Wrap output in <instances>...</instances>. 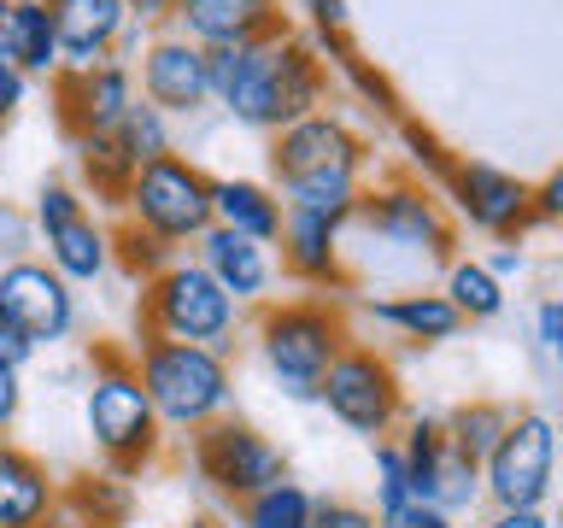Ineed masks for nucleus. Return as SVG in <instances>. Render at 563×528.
Instances as JSON below:
<instances>
[{"mask_svg":"<svg viewBox=\"0 0 563 528\" xmlns=\"http://www.w3.org/2000/svg\"><path fill=\"white\" fill-rule=\"evenodd\" d=\"M18 411H24V370L0 364V440H7V429L18 422Z\"/></svg>","mask_w":563,"mask_h":528,"instance_id":"nucleus-42","label":"nucleus"},{"mask_svg":"<svg viewBox=\"0 0 563 528\" xmlns=\"http://www.w3.org/2000/svg\"><path fill=\"white\" fill-rule=\"evenodd\" d=\"M558 482V422L522 405L510 411V429L499 435V447L482 464V487L493 510H540L552 499Z\"/></svg>","mask_w":563,"mask_h":528,"instance_id":"nucleus-8","label":"nucleus"},{"mask_svg":"<svg viewBox=\"0 0 563 528\" xmlns=\"http://www.w3.org/2000/svg\"><path fill=\"white\" fill-rule=\"evenodd\" d=\"M194 258L206 264L211 276L223 282V294L235 299V306H264V294L276 288V258H271V246H258V241H246L235 235V229H218L211 223L200 241H194Z\"/></svg>","mask_w":563,"mask_h":528,"instance_id":"nucleus-20","label":"nucleus"},{"mask_svg":"<svg viewBox=\"0 0 563 528\" xmlns=\"http://www.w3.org/2000/svg\"><path fill=\"white\" fill-rule=\"evenodd\" d=\"M211 70V106H223L246 130H288V123L323 112L329 100V59L306 35L282 30L271 42L246 47H206Z\"/></svg>","mask_w":563,"mask_h":528,"instance_id":"nucleus-1","label":"nucleus"},{"mask_svg":"<svg viewBox=\"0 0 563 528\" xmlns=\"http://www.w3.org/2000/svg\"><path fill=\"white\" fill-rule=\"evenodd\" d=\"M194 452V470H200V482L218 493V499L241 505L253 499V493L288 482V458H282V447L271 435H258L253 422L241 417H218L211 429H200L188 440Z\"/></svg>","mask_w":563,"mask_h":528,"instance_id":"nucleus-10","label":"nucleus"},{"mask_svg":"<svg viewBox=\"0 0 563 528\" xmlns=\"http://www.w3.org/2000/svg\"><path fill=\"white\" fill-rule=\"evenodd\" d=\"M311 528H382L376 510L358 499H317V522Z\"/></svg>","mask_w":563,"mask_h":528,"instance_id":"nucleus-37","label":"nucleus"},{"mask_svg":"<svg viewBox=\"0 0 563 528\" xmlns=\"http://www.w3.org/2000/svg\"><path fill=\"white\" fill-rule=\"evenodd\" d=\"M95 376H88V399H82V422H88V440H95L100 464L135 482L141 470L158 464L165 452V422H158L147 387H141V370H135V352H123L112 341L95 346Z\"/></svg>","mask_w":563,"mask_h":528,"instance_id":"nucleus-2","label":"nucleus"},{"mask_svg":"<svg viewBox=\"0 0 563 528\" xmlns=\"http://www.w3.org/2000/svg\"><path fill=\"white\" fill-rule=\"evenodd\" d=\"M170 30L188 35L194 47H246L282 35L288 18H282V0H183Z\"/></svg>","mask_w":563,"mask_h":528,"instance_id":"nucleus-16","label":"nucleus"},{"mask_svg":"<svg viewBox=\"0 0 563 528\" xmlns=\"http://www.w3.org/2000/svg\"><path fill=\"white\" fill-rule=\"evenodd\" d=\"M30 241H35L30 211H7V206H0V253H7V264L30 258Z\"/></svg>","mask_w":563,"mask_h":528,"instance_id":"nucleus-38","label":"nucleus"},{"mask_svg":"<svg viewBox=\"0 0 563 528\" xmlns=\"http://www.w3.org/2000/svg\"><path fill=\"white\" fill-rule=\"evenodd\" d=\"M135 323H141V341H194V346L229 352L235 346L241 306L223 294V282L188 253V258L165 264L153 282H141Z\"/></svg>","mask_w":563,"mask_h":528,"instance_id":"nucleus-5","label":"nucleus"},{"mask_svg":"<svg viewBox=\"0 0 563 528\" xmlns=\"http://www.w3.org/2000/svg\"><path fill=\"white\" fill-rule=\"evenodd\" d=\"M352 223H364L369 235H376L382 246H394V253H417V258H457V223L446 200L417 183V176H394V183L382 188H364L358 211H352Z\"/></svg>","mask_w":563,"mask_h":528,"instance_id":"nucleus-9","label":"nucleus"},{"mask_svg":"<svg viewBox=\"0 0 563 528\" xmlns=\"http://www.w3.org/2000/svg\"><path fill=\"white\" fill-rule=\"evenodd\" d=\"M135 370H141V387H147L158 422H165V435L194 440L218 417H229V405H235L229 352H211L194 341H141Z\"/></svg>","mask_w":563,"mask_h":528,"instance_id":"nucleus-3","label":"nucleus"},{"mask_svg":"<svg viewBox=\"0 0 563 528\" xmlns=\"http://www.w3.org/2000/svg\"><path fill=\"white\" fill-rule=\"evenodd\" d=\"M0 306L18 317V329H24L35 346L70 341V329H77V288H70L47 258L0 264Z\"/></svg>","mask_w":563,"mask_h":528,"instance_id":"nucleus-14","label":"nucleus"},{"mask_svg":"<svg viewBox=\"0 0 563 528\" xmlns=\"http://www.w3.org/2000/svg\"><path fill=\"white\" fill-rule=\"evenodd\" d=\"M7 12H12V0H0V30H7Z\"/></svg>","mask_w":563,"mask_h":528,"instance_id":"nucleus-49","label":"nucleus"},{"mask_svg":"<svg viewBox=\"0 0 563 528\" xmlns=\"http://www.w3.org/2000/svg\"><path fill=\"white\" fill-rule=\"evenodd\" d=\"M135 510V493L123 475L100 470V475H77L59 487V517L53 528H123Z\"/></svg>","mask_w":563,"mask_h":528,"instance_id":"nucleus-23","label":"nucleus"},{"mask_svg":"<svg viewBox=\"0 0 563 528\" xmlns=\"http://www.w3.org/2000/svg\"><path fill=\"white\" fill-rule=\"evenodd\" d=\"M42 246H47V264L70 282V288L100 282L106 271H112V223H106L95 206H88L82 218L59 223L53 235H42Z\"/></svg>","mask_w":563,"mask_h":528,"instance_id":"nucleus-22","label":"nucleus"},{"mask_svg":"<svg viewBox=\"0 0 563 528\" xmlns=\"http://www.w3.org/2000/svg\"><path fill=\"white\" fill-rule=\"evenodd\" d=\"M346 341H352V329H346L341 299L299 294V299H282V306L258 311V359L288 399L323 394V376L346 352Z\"/></svg>","mask_w":563,"mask_h":528,"instance_id":"nucleus-4","label":"nucleus"},{"mask_svg":"<svg viewBox=\"0 0 563 528\" xmlns=\"http://www.w3.org/2000/svg\"><path fill=\"white\" fill-rule=\"evenodd\" d=\"M341 235H346L341 218L288 206V218H282V241H276L282 246V271H288L294 282H306V288H352L346 258H341Z\"/></svg>","mask_w":563,"mask_h":528,"instance_id":"nucleus-17","label":"nucleus"},{"mask_svg":"<svg viewBox=\"0 0 563 528\" xmlns=\"http://www.w3.org/2000/svg\"><path fill=\"white\" fill-rule=\"evenodd\" d=\"M135 88L141 100H153L158 112L188 118L211 106V70H206V47H194L176 30H153L147 47L135 59Z\"/></svg>","mask_w":563,"mask_h":528,"instance_id":"nucleus-13","label":"nucleus"},{"mask_svg":"<svg viewBox=\"0 0 563 528\" xmlns=\"http://www.w3.org/2000/svg\"><path fill=\"white\" fill-rule=\"evenodd\" d=\"M534 341L545 352H563V299H540L534 306Z\"/></svg>","mask_w":563,"mask_h":528,"instance_id":"nucleus-43","label":"nucleus"},{"mask_svg":"<svg viewBox=\"0 0 563 528\" xmlns=\"http://www.w3.org/2000/svg\"><path fill=\"white\" fill-rule=\"evenodd\" d=\"M176 258H183V253H176L170 241L147 235L141 223H130V218H118V223H112V264L135 282V288H141V282H153V276L165 271V264H176Z\"/></svg>","mask_w":563,"mask_h":528,"instance_id":"nucleus-30","label":"nucleus"},{"mask_svg":"<svg viewBox=\"0 0 563 528\" xmlns=\"http://www.w3.org/2000/svg\"><path fill=\"white\" fill-rule=\"evenodd\" d=\"M183 528H218V522H211V517H188Z\"/></svg>","mask_w":563,"mask_h":528,"instance_id":"nucleus-48","label":"nucleus"},{"mask_svg":"<svg viewBox=\"0 0 563 528\" xmlns=\"http://www.w3.org/2000/svg\"><path fill=\"white\" fill-rule=\"evenodd\" d=\"M417 505L411 499V475H405V452L399 440H376V517H394V510Z\"/></svg>","mask_w":563,"mask_h":528,"instance_id":"nucleus-33","label":"nucleus"},{"mask_svg":"<svg viewBox=\"0 0 563 528\" xmlns=\"http://www.w3.org/2000/svg\"><path fill=\"white\" fill-rule=\"evenodd\" d=\"M534 218L540 223H563V158L534 183Z\"/></svg>","mask_w":563,"mask_h":528,"instance_id":"nucleus-40","label":"nucleus"},{"mask_svg":"<svg viewBox=\"0 0 563 528\" xmlns=\"http://www.w3.org/2000/svg\"><path fill=\"white\" fill-rule=\"evenodd\" d=\"M552 364H558V382H563V352H552Z\"/></svg>","mask_w":563,"mask_h":528,"instance_id":"nucleus-50","label":"nucleus"},{"mask_svg":"<svg viewBox=\"0 0 563 528\" xmlns=\"http://www.w3.org/2000/svg\"><path fill=\"white\" fill-rule=\"evenodd\" d=\"M446 422V440L464 458H475V464H487V452L499 447V435L510 429V405H499V399H464L452 417H440Z\"/></svg>","mask_w":563,"mask_h":528,"instance_id":"nucleus-29","label":"nucleus"},{"mask_svg":"<svg viewBox=\"0 0 563 528\" xmlns=\"http://www.w3.org/2000/svg\"><path fill=\"white\" fill-rule=\"evenodd\" d=\"M369 317L387 329H399L405 341L417 346H440L452 341L457 329H464V317H457V306L446 294H394V299H369Z\"/></svg>","mask_w":563,"mask_h":528,"instance_id":"nucleus-25","label":"nucleus"},{"mask_svg":"<svg viewBox=\"0 0 563 528\" xmlns=\"http://www.w3.org/2000/svg\"><path fill=\"white\" fill-rule=\"evenodd\" d=\"M211 218L218 229H235V235L258 241V246H276L282 241V194L271 183H253V176H211Z\"/></svg>","mask_w":563,"mask_h":528,"instance_id":"nucleus-21","label":"nucleus"},{"mask_svg":"<svg viewBox=\"0 0 563 528\" xmlns=\"http://www.w3.org/2000/svg\"><path fill=\"white\" fill-rule=\"evenodd\" d=\"M118 147L135 158V170L141 165H153V158H165V153H176V135H170V112H158L153 100H135L130 112H123V123H118Z\"/></svg>","mask_w":563,"mask_h":528,"instance_id":"nucleus-31","label":"nucleus"},{"mask_svg":"<svg viewBox=\"0 0 563 528\" xmlns=\"http://www.w3.org/2000/svg\"><path fill=\"white\" fill-rule=\"evenodd\" d=\"M123 218L141 223L147 235L170 241L176 253H183V246H194L211 223H218V218H211V176L194 165L188 153L153 158V165L135 170L130 200H123Z\"/></svg>","mask_w":563,"mask_h":528,"instance_id":"nucleus-6","label":"nucleus"},{"mask_svg":"<svg viewBox=\"0 0 563 528\" xmlns=\"http://www.w3.org/2000/svg\"><path fill=\"white\" fill-rule=\"evenodd\" d=\"M24 100H30V77L7 59V53H0V123L18 118V106H24Z\"/></svg>","mask_w":563,"mask_h":528,"instance_id":"nucleus-41","label":"nucleus"},{"mask_svg":"<svg viewBox=\"0 0 563 528\" xmlns=\"http://www.w3.org/2000/svg\"><path fill=\"white\" fill-rule=\"evenodd\" d=\"M47 18L59 35V70H88L118 53L130 7L123 0H47Z\"/></svg>","mask_w":563,"mask_h":528,"instance_id":"nucleus-18","label":"nucleus"},{"mask_svg":"<svg viewBox=\"0 0 563 528\" xmlns=\"http://www.w3.org/2000/svg\"><path fill=\"white\" fill-rule=\"evenodd\" d=\"M334 65H341L346 77L358 82V95H364V100H376L382 112H394V118H399V95H394V88H387V77H382V70H369V65H364V59H358V53H352V47H346V53H334Z\"/></svg>","mask_w":563,"mask_h":528,"instance_id":"nucleus-35","label":"nucleus"},{"mask_svg":"<svg viewBox=\"0 0 563 528\" xmlns=\"http://www.w3.org/2000/svg\"><path fill=\"white\" fill-rule=\"evenodd\" d=\"M329 165H369V141L341 112H329V106L271 135V188L294 183V176H311V170H329Z\"/></svg>","mask_w":563,"mask_h":528,"instance_id":"nucleus-15","label":"nucleus"},{"mask_svg":"<svg viewBox=\"0 0 563 528\" xmlns=\"http://www.w3.org/2000/svg\"><path fill=\"white\" fill-rule=\"evenodd\" d=\"M123 7H130V18H141L147 30H170V18L183 0H123Z\"/></svg>","mask_w":563,"mask_h":528,"instance_id":"nucleus-46","label":"nucleus"},{"mask_svg":"<svg viewBox=\"0 0 563 528\" xmlns=\"http://www.w3.org/2000/svg\"><path fill=\"white\" fill-rule=\"evenodd\" d=\"M294 7L306 12V24L317 30V47H323V53H346V24H352L346 0H294Z\"/></svg>","mask_w":563,"mask_h":528,"instance_id":"nucleus-34","label":"nucleus"},{"mask_svg":"<svg viewBox=\"0 0 563 528\" xmlns=\"http://www.w3.org/2000/svg\"><path fill=\"white\" fill-rule=\"evenodd\" d=\"M457 306L464 323H493V317L505 311V282L487 271L482 258H452L446 264V288H440Z\"/></svg>","mask_w":563,"mask_h":528,"instance_id":"nucleus-28","label":"nucleus"},{"mask_svg":"<svg viewBox=\"0 0 563 528\" xmlns=\"http://www.w3.org/2000/svg\"><path fill=\"white\" fill-rule=\"evenodd\" d=\"M399 135H405V147H411V158H417V165H422V170L434 176V183H440V176L452 170V158H457V153H446V147H440V141H434L429 130H422V123L399 118Z\"/></svg>","mask_w":563,"mask_h":528,"instance_id":"nucleus-36","label":"nucleus"},{"mask_svg":"<svg viewBox=\"0 0 563 528\" xmlns=\"http://www.w3.org/2000/svg\"><path fill=\"white\" fill-rule=\"evenodd\" d=\"M482 264H487V271L499 276V282H510V276H522V264H528V258H522V246H517V241H499V246H493V258H482Z\"/></svg>","mask_w":563,"mask_h":528,"instance_id":"nucleus-47","label":"nucleus"},{"mask_svg":"<svg viewBox=\"0 0 563 528\" xmlns=\"http://www.w3.org/2000/svg\"><path fill=\"white\" fill-rule=\"evenodd\" d=\"M35 352H42V346H35L30 334L18 329V317H12L7 306H0V364H7V370H24Z\"/></svg>","mask_w":563,"mask_h":528,"instance_id":"nucleus-39","label":"nucleus"},{"mask_svg":"<svg viewBox=\"0 0 563 528\" xmlns=\"http://www.w3.org/2000/svg\"><path fill=\"white\" fill-rule=\"evenodd\" d=\"M329 417L341 422V429L364 435L369 447L376 440H394L399 422H405V387H399V370L387 352H376L369 341H346V352L329 364L323 376V394Z\"/></svg>","mask_w":563,"mask_h":528,"instance_id":"nucleus-7","label":"nucleus"},{"mask_svg":"<svg viewBox=\"0 0 563 528\" xmlns=\"http://www.w3.org/2000/svg\"><path fill=\"white\" fill-rule=\"evenodd\" d=\"M0 53H7L30 82L35 77H42V82L59 77V35H53L47 0H12L7 30H0Z\"/></svg>","mask_w":563,"mask_h":528,"instance_id":"nucleus-24","label":"nucleus"},{"mask_svg":"<svg viewBox=\"0 0 563 528\" xmlns=\"http://www.w3.org/2000/svg\"><path fill=\"white\" fill-rule=\"evenodd\" d=\"M235 522L241 528H311L317 522V493L299 487L294 475H288V482H276V487L253 493V499H241L235 505Z\"/></svg>","mask_w":563,"mask_h":528,"instance_id":"nucleus-27","label":"nucleus"},{"mask_svg":"<svg viewBox=\"0 0 563 528\" xmlns=\"http://www.w3.org/2000/svg\"><path fill=\"white\" fill-rule=\"evenodd\" d=\"M59 475L18 440H0V528H53Z\"/></svg>","mask_w":563,"mask_h":528,"instance_id":"nucleus-19","label":"nucleus"},{"mask_svg":"<svg viewBox=\"0 0 563 528\" xmlns=\"http://www.w3.org/2000/svg\"><path fill=\"white\" fill-rule=\"evenodd\" d=\"M482 528H563V517H552V510H487Z\"/></svg>","mask_w":563,"mask_h":528,"instance_id":"nucleus-45","label":"nucleus"},{"mask_svg":"<svg viewBox=\"0 0 563 528\" xmlns=\"http://www.w3.org/2000/svg\"><path fill=\"white\" fill-rule=\"evenodd\" d=\"M70 158H77L82 188L95 194L106 211L123 218V200H130V183H135V158L118 147V135H77L70 141Z\"/></svg>","mask_w":563,"mask_h":528,"instance_id":"nucleus-26","label":"nucleus"},{"mask_svg":"<svg viewBox=\"0 0 563 528\" xmlns=\"http://www.w3.org/2000/svg\"><path fill=\"white\" fill-rule=\"evenodd\" d=\"M487 487H482V464L464 458L446 440V458H440V475H434V510H446V517H464L470 505H482Z\"/></svg>","mask_w":563,"mask_h":528,"instance_id":"nucleus-32","label":"nucleus"},{"mask_svg":"<svg viewBox=\"0 0 563 528\" xmlns=\"http://www.w3.org/2000/svg\"><path fill=\"white\" fill-rule=\"evenodd\" d=\"M440 194H446L452 218L470 223L475 235L493 241H517L522 229H534V183L493 158H452V170L440 176Z\"/></svg>","mask_w":563,"mask_h":528,"instance_id":"nucleus-11","label":"nucleus"},{"mask_svg":"<svg viewBox=\"0 0 563 528\" xmlns=\"http://www.w3.org/2000/svg\"><path fill=\"white\" fill-rule=\"evenodd\" d=\"M382 528H457V517H446V510H434V505H405L394 510V517H376Z\"/></svg>","mask_w":563,"mask_h":528,"instance_id":"nucleus-44","label":"nucleus"},{"mask_svg":"<svg viewBox=\"0 0 563 528\" xmlns=\"http://www.w3.org/2000/svg\"><path fill=\"white\" fill-rule=\"evenodd\" d=\"M135 100H141L135 65H123V59H106V65H88V70H59V77H53L59 130L70 141L77 135H112Z\"/></svg>","mask_w":563,"mask_h":528,"instance_id":"nucleus-12","label":"nucleus"}]
</instances>
